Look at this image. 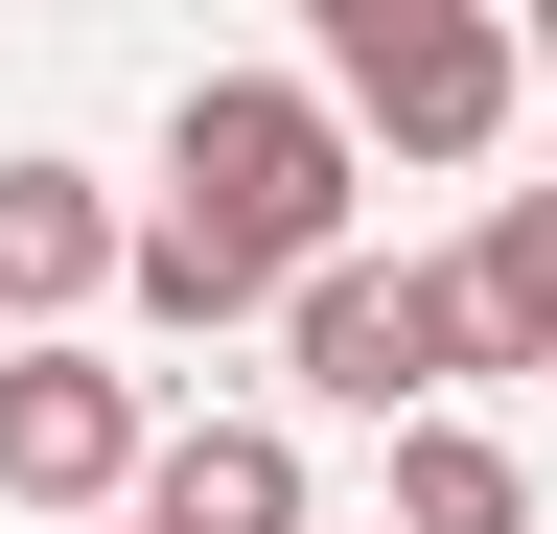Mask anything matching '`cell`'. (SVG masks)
<instances>
[{
	"instance_id": "6da1fadb",
	"label": "cell",
	"mask_w": 557,
	"mask_h": 534,
	"mask_svg": "<svg viewBox=\"0 0 557 534\" xmlns=\"http://www.w3.org/2000/svg\"><path fill=\"white\" fill-rule=\"evenodd\" d=\"M348 186H372V140H348L325 71H186V116H163V210L186 233H233L256 280H325V256H372Z\"/></svg>"
},
{
	"instance_id": "7a4b0ae2",
	"label": "cell",
	"mask_w": 557,
	"mask_h": 534,
	"mask_svg": "<svg viewBox=\"0 0 557 534\" xmlns=\"http://www.w3.org/2000/svg\"><path fill=\"white\" fill-rule=\"evenodd\" d=\"M278 372L325 395V419H465V372H487V302H465V256H325L302 302H278Z\"/></svg>"
},
{
	"instance_id": "3957f363",
	"label": "cell",
	"mask_w": 557,
	"mask_h": 534,
	"mask_svg": "<svg viewBox=\"0 0 557 534\" xmlns=\"http://www.w3.org/2000/svg\"><path fill=\"white\" fill-rule=\"evenodd\" d=\"M325 94H348V140H395V163H487L511 94H534V47L487 24V0H325Z\"/></svg>"
},
{
	"instance_id": "277c9868",
	"label": "cell",
	"mask_w": 557,
	"mask_h": 534,
	"mask_svg": "<svg viewBox=\"0 0 557 534\" xmlns=\"http://www.w3.org/2000/svg\"><path fill=\"white\" fill-rule=\"evenodd\" d=\"M163 395H139L116 349H0V511H47V534H116L139 488H163Z\"/></svg>"
},
{
	"instance_id": "5b68a950",
	"label": "cell",
	"mask_w": 557,
	"mask_h": 534,
	"mask_svg": "<svg viewBox=\"0 0 557 534\" xmlns=\"http://www.w3.org/2000/svg\"><path fill=\"white\" fill-rule=\"evenodd\" d=\"M139 280V210H116V186L94 163H0V325H24V349H70V302H116Z\"/></svg>"
},
{
	"instance_id": "8992f818",
	"label": "cell",
	"mask_w": 557,
	"mask_h": 534,
	"mask_svg": "<svg viewBox=\"0 0 557 534\" xmlns=\"http://www.w3.org/2000/svg\"><path fill=\"white\" fill-rule=\"evenodd\" d=\"M139 534H325V488H302V419H186L163 442V488H139Z\"/></svg>"
},
{
	"instance_id": "52a82bcc",
	"label": "cell",
	"mask_w": 557,
	"mask_h": 534,
	"mask_svg": "<svg viewBox=\"0 0 557 534\" xmlns=\"http://www.w3.org/2000/svg\"><path fill=\"white\" fill-rule=\"evenodd\" d=\"M116 302L163 325V349H233V325H256V302H302V280H256L233 233H186V210H139V280H116Z\"/></svg>"
},
{
	"instance_id": "ba28073f",
	"label": "cell",
	"mask_w": 557,
	"mask_h": 534,
	"mask_svg": "<svg viewBox=\"0 0 557 534\" xmlns=\"http://www.w3.org/2000/svg\"><path fill=\"white\" fill-rule=\"evenodd\" d=\"M465 302H487V372H557V186H487Z\"/></svg>"
},
{
	"instance_id": "9c48e42d",
	"label": "cell",
	"mask_w": 557,
	"mask_h": 534,
	"mask_svg": "<svg viewBox=\"0 0 557 534\" xmlns=\"http://www.w3.org/2000/svg\"><path fill=\"white\" fill-rule=\"evenodd\" d=\"M372 534H534V464L487 442V419H418V442H395V511H372Z\"/></svg>"
},
{
	"instance_id": "30bf717a",
	"label": "cell",
	"mask_w": 557,
	"mask_h": 534,
	"mask_svg": "<svg viewBox=\"0 0 557 534\" xmlns=\"http://www.w3.org/2000/svg\"><path fill=\"white\" fill-rule=\"evenodd\" d=\"M534 94H557V24H534Z\"/></svg>"
},
{
	"instance_id": "8fae6325",
	"label": "cell",
	"mask_w": 557,
	"mask_h": 534,
	"mask_svg": "<svg viewBox=\"0 0 557 534\" xmlns=\"http://www.w3.org/2000/svg\"><path fill=\"white\" fill-rule=\"evenodd\" d=\"M116 534H139V511H116Z\"/></svg>"
}]
</instances>
